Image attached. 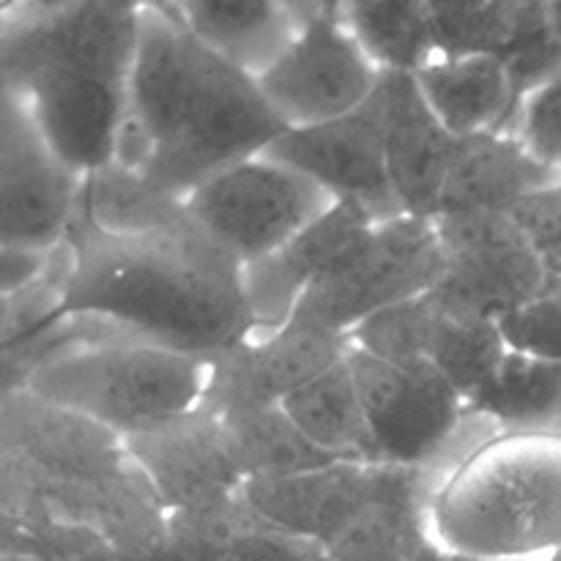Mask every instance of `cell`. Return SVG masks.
<instances>
[{"label":"cell","instance_id":"6da1fadb","mask_svg":"<svg viewBox=\"0 0 561 561\" xmlns=\"http://www.w3.org/2000/svg\"><path fill=\"white\" fill-rule=\"evenodd\" d=\"M64 312L107 318L126 332L211 356L255 329L241 263L206 233L190 206L131 230L93 225L75 208Z\"/></svg>","mask_w":561,"mask_h":561},{"label":"cell","instance_id":"7a4b0ae2","mask_svg":"<svg viewBox=\"0 0 561 561\" xmlns=\"http://www.w3.org/2000/svg\"><path fill=\"white\" fill-rule=\"evenodd\" d=\"M288 129L252 71L203 44L175 11L142 3L129 113L115 162L186 197Z\"/></svg>","mask_w":561,"mask_h":561},{"label":"cell","instance_id":"3957f363","mask_svg":"<svg viewBox=\"0 0 561 561\" xmlns=\"http://www.w3.org/2000/svg\"><path fill=\"white\" fill-rule=\"evenodd\" d=\"M431 524L444 557L561 553V433L502 431L436 482Z\"/></svg>","mask_w":561,"mask_h":561},{"label":"cell","instance_id":"277c9868","mask_svg":"<svg viewBox=\"0 0 561 561\" xmlns=\"http://www.w3.org/2000/svg\"><path fill=\"white\" fill-rule=\"evenodd\" d=\"M208 359L151 340L118 337L49 356L22 387L82 411L121 436L195 409L206 392Z\"/></svg>","mask_w":561,"mask_h":561},{"label":"cell","instance_id":"5b68a950","mask_svg":"<svg viewBox=\"0 0 561 561\" xmlns=\"http://www.w3.org/2000/svg\"><path fill=\"white\" fill-rule=\"evenodd\" d=\"M334 201L327 186L266 153L217 170L186 195L197 225L239 263L283 247Z\"/></svg>","mask_w":561,"mask_h":561},{"label":"cell","instance_id":"8992f818","mask_svg":"<svg viewBox=\"0 0 561 561\" xmlns=\"http://www.w3.org/2000/svg\"><path fill=\"white\" fill-rule=\"evenodd\" d=\"M442 266L436 219L403 211L376 222L359 252L318 279L290 318L351 334L373 312L431 290Z\"/></svg>","mask_w":561,"mask_h":561},{"label":"cell","instance_id":"52a82bcc","mask_svg":"<svg viewBox=\"0 0 561 561\" xmlns=\"http://www.w3.org/2000/svg\"><path fill=\"white\" fill-rule=\"evenodd\" d=\"M348 365L370 422L378 458L442 469L469 420L466 398L427 359H389L351 343Z\"/></svg>","mask_w":561,"mask_h":561},{"label":"cell","instance_id":"ba28073f","mask_svg":"<svg viewBox=\"0 0 561 561\" xmlns=\"http://www.w3.org/2000/svg\"><path fill=\"white\" fill-rule=\"evenodd\" d=\"M433 219L444 266L431 290L453 310L502 321L546 285V268L510 211H444Z\"/></svg>","mask_w":561,"mask_h":561},{"label":"cell","instance_id":"9c48e42d","mask_svg":"<svg viewBox=\"0 0 561 561\" xmlns=\"http://www.w3.org/2000/svg\"><path fill=\"white\" fill-rule=\"evenodd\" d=\"M82 179L49 146L25 93H0V244L53 250L66 239Z\"/></svg>","mask_w":561,"mask_h":561},{"label":"cell","instance_id":"30bf717a","mask_svg":"<svg viewBox=\"0 0 561 561\" xmlns=\"http://www.w3.org/2000/svg\"><path fill=\"white\" fill-rule=\"evenodd\" d=\"M381 71L343 16L318 14L299 27L257 82L288 126H305L365 104Z\"/></svg>","mask_w":561,"mask_h":561},{"label":"cell","instance_id":"8fae6325","mask_svg":"<svg viewBox=\"0 0 561 561\" xmlns=\"http://www.w3.org/2000/svg\"><path fill=\"white\" fill-rule=\"evenodd\" d=\"M261 153L301 170L337 201H359L376 222L403 214L389 181L378 88L365 104L348 113L318 124L288 126Z\"/></svg>","mask_w":561,"mask_h":561},{"label":"cell","instance_id":"7c38bea8","mask_svg":"<svg viewBox=\"0 0 561 561\" xmlns=\"http://www.w3.org/2000/svg\"><path fill=\"white\" fill-rule=\"evenodd\" d=\"M348 351V334L301 318H290L268 332H250L219 354L206 356V392L201 403L214 411L283 403L285 394L337 365Z\"/></svg>","mask_w":561,"mask_h":561},{"label":"cell","instance_id":"4fadbf2b","mask_svg":"<svg viewBox=\"0 0 561 561\" xmlns=\"http://www.w3.org/2000/svg\"><path fill=\"white\" fill-rule=\"evenodd\" d=\"M129 82L131 77L80 66H38L14 88L27 96L49 146L85 175L115 162Z\"/></svg>","mask_w":561,"mask_h":561},{"label":"cell","instance_id":"5bb4252c","mask_svg":"<svg viewBox=\"0 0 561 561\" xmlns=\"http://www.w3.org/2000/svg\"><path fill=\"white\" fill-rule=\"evenodd\" d=\"M373 228L376 217L367 211V206L351 197H340L283 247L241 263V283L255 321L252 332H268L288 323L301 296L318 279L348 263Z\"/></svg>","mask_w":561,"mask_h":561},{"label":"cell","instance_id":"9a60e30c","mask_svg":"<svg viewBox=\"0 0 561 561\" xmlns=\"http://www.w3.org/2000/svg\"><path fill=\"white\" fill-rule=\"evenodd\" d=\"M0 453L60 480H102L131 463L118 431L27 387L3 389Z\"/></svg>","mask_w":561,"mask_h":561},{"label":"cell","instance_id":"2e32d148","mask_svg":"<svg viewBox=\"0 0 561 561\" xmlns=\"http://www.w3.org/2000/svg\"><path fill=\"white\" fill-rule=\"evenodd\" d=\"M126 449L157 488L168 513L222 502L241 491L222 420L206 403L124 436Z\"/></svg>","mask_w":561,"mask_h":561},{"label":"cell","instance_id":"e0dca14e","mask_svg":"<svg viewBox=\"0 0 561 561\" xmlns=\"http://www.w3.org/2000/svg\"><path fill=\"white\" fill-rule=\"evenodd\" d=\"M378 96L389 181L400 208L405 214L436 217L460 137L433 113L414 71L383 69Z\"/></svg>","mask_w":561,"mask_h":561},{"label":"cell","instance_id":"ac0fdd59","mask_svg":"<svg viewBox=\"0 0 561 561\" xmlns=\"http://www.w3.org/2000/svg\"><path fill=\"white\" fill-rule=\"evenodd\" d=\"M436 47L438 55H493L513 85V121L526 93L561 75V38L548 0H488L444 31Z\"/></svg>","mask_w":561,"mask_h":561},{"label":"cell","instance_id":"d6986e66","mask_svg":"<svg viewBox=\"0 0 561 561\" xmlns=\"http://www.w3.org/2000/svg\"><path fill=\"white\" fill-rule=\"evenodd\" d=\"M378 460H334L283 477H252L241 493L268 520L316 542L321 553L367 502Z\"/></svg>","mask_w":561,"mask_h":561},{"label":"cell","instance_id":"ffe728a7","mask_svg":"<svg viewBox=\"0 0 561 561\" xmlns=\"http://www.w3.org/2000/svg\"><path fill=\"white\" fill-rule=\"evenodd\" d=\"M561 181V170L540 162L513 131L460 137L444 181L438 214L507 211L518 197Z\"/></svg>","mask_w":561,"mask_h":561},{"label":"cell","instance_id":"44dd1931","mask_svg":"<svg viewBox=\"0 0 561 561\" xmlns=\"http://www.w3.org/2000/svg\"><path fill=\"white\" fill-rule=\"evenodd\" d=\"M164 557L186 559H323L316 542L290 535L247 502L244 493L168 513Z\"/></svg>","mask_w":561,"mask_h":561},{"label":"cell","instance_id":"7402d4cb","mask_svg":"<svg viewBox=\"0 0 561 561\" xmlns=\"http://www.w3.org/2000/svg\"><path fill=\"white\" fill-rule=\"evenodd\" d=\"M414 75L433 113L453 135L510 131L513 126V85L493 55H436Z\"/></svg>","mask_w":561,"mask_h":561},{"label":"cell","instance_id":"603a6c76","mask_svg":"<svg viewBox=\"0 0 561 561\" xmlns=\"http://www.w3.org/2000/svg\"><path fill=\"white\" fill-rule=\"evenodd\" d=\"M175 14L203 44L255 77L301 27L290 0H190Z\"/></svg>","mask_w":561,"mask_h":561},{"label":"cell","instance_id":"cb8c5ba5","mask_svg":"<svg viewBox=\"0 0 561 561\" xmlns=\"http://www.w3.org/2000/svg\"><path fill=\"white\" fill-rule=\"evenodd\" d=\"M290 420L332 458L381 460L348 356L283 398Z\"/></svg>","mask_w":561,"mask_h":561},{"label":"cell","instance_id":"d4e9b609","mask_svg":"<svg viewBox=\"0 0 561 561\" xmlns=\"http://www.w3.org/2000/svg\"><path fill=\"white\" fill-rule=\"evenodd\" d=\"M466 411L499 431H557L561 420V362L507 348Z\"/></svg>","mask_w":561,"mask_h":561},{"label":"cell","instance_id":"484cf974","mask_svg":"<svg viewBox=\"0 0 561 561\" xmlns=\"http://www.w3.org/2000/svg\"><path fill=\"white\" fill-rule=\"evenodd\" d=\"M241 477H283L334 463L285 411L283 403H250L217 411Z\"/></svg>","mask_w":561,"mask_h":561},{"label":"cell","instance_id":"4316f807","mask_svg":"<svg viewBox=\"0 0 561 561\" xmlns=\"http://www.w3.org/2000/svg\"><path fill=\"white\" fill-rule=\"evenodd\" d=\"M340 16L381 69L420 71L438 55L427 0H345Z\"/></svg>","mask_w":561,"mask_h":561},{"label":"cell","instance_id":"83f0119b","mask_svg":"<svg viewBox=\"0 0 561 561\" xmlns=\"http://www.w3.org/2000/svg\"><path fill=\"white\" fill-rule=\"evenodd\" d=\"M0 559H115V551L93 526L60 518L31 499L0 493Z\"/></svg>","mask_w":561,"mask_h":561},{"label":"cell","instance_id":"f1b7e54d","mask_svg":"<svg viewBox=\"0 0 561 561\" xmlns=\"http://www.w3.org/2000/svg\"><path fill=\"white\" fill-rule=\"evenodd\" d=\"M433 299L438 312L427 343V362H433L469 400L496 370L510 343L499 321L453 310L436 294Z\"/></svg>","mask_w":561,"mask_h":561},{"label":"cell","instance_id":"f546056e","mask_svg":"<svg viewBox=\"0 0 561 561\" xmlns=\"http://www.w3.org/2000/svg\"><path fill=\"white\" fill-rule=\"evenodd\" d=\"M499 323L510 348L561 362V277H548L526 305Z\"/></svg>","mask_w":561,"mask_h":561},{"label":"cell","instance_id":"4dcf8cb0","mask_svg":"<svg viewBox=\"0 0 561 561\" xmlns=\"http://www.w3.org/2000/svg\"><path fill=\"white\" fill-rule=\"evenodd\" d=\"M510 131L518 135L540 162L561 170V75L526 93Z\"/></svg>","mask_w":561,"mask_h":561},{"label":"cell","instance_id":"1f68e13d","mask_svg":"<svg viewBox=\"0 0 561 561\" xmlns=\"http://www.w3.org/2000/svg\"><path fill=\"white\" fill-rule=\"evenodd\" d=\"M548 277H561V181L526 192L507 208Z\"/></svg>","mask_w":561,"mask_h":561},{"label":"cell","instance_id":"d6a6232c","mask_svg":"<svg viewBox=\"0 0 561 561\" xmlns=\"http://www.w3.org/2000/svg\"><path fill=\"white\" fill-rule=\"evenodd\" d=\"M53 250L0 244V294H11L44 277L53 263Z\"/></svg>","mask_w":561,"mask_h":561},{"label":"cell","instance_id":"836d02e7","mask_svg":"<svg viewBox=\"0 0 561 561\" xmlns=\"http://www.w3.org/2000/svg\"><path fill=\"white\" fill-rule=\"evenodd\" d=\"M488 0H427L433 16V33H442L447 27L458 25L460 20H466L469 14H474L480 5H485Z\"/></svg>","mask_w":561,"mask_h":561},{"label":"cell","instance_id":"e575fe53","mask_svg":"<svg viewBox=\"0 0 561 561\" xmlns=\"http://www.w3.org/2000/svg\"><path fill=\"white\" fill-rule=\"evenodd\" d=\"M82 3V0H20L3 11V20H38V16L58 14V11L71 9V5Z\"/></svg>","mask_w":561,"mask_h":561},{"label":"cell","instance_id":"d590c367","mask_svg":"<svg viewBox=\"0 0 561 561\" xmlns=\"http://www.w3.org/2000/svg\"><path fill=\"white\" fill-rule=\"evenodd\" d=\"M290 5H294L296 16H299L301 25H305L307 20H312V16L318 14H340L345 0H290Z\"/></svg>","mask_w":561,"mask_h":561},{"label":"cell","instance_id":"8d00e7d4","mask_svg":"<svg viewBox=\"0 0 561 561\" xmlns=\"http://www.w3.org/2000/svg\"><path fill=\"white\" fill-rule=\"evenodd\" d=\"M146 5H159V9H168V11H179L181 5H186L190 0H140Z\"/></svg>","mask_w":561,"mask_h":561},{"label":"cell","instance_id":"74e56055","mask_svg":"<svg viewBox=\"0 0 561 561\" xmlns=\"http://www.w3.org/2000/svg\"><path fill=\"white\" fill-rule=\"evenodd\" d=\"M551 3V20H553V27H557L559 38H561V0H548Z\"/></svg>","mask_w":561,"mask_h":561},{"label":"cell","instance_id":"f35d334b","mask_svg":"<svg viewBox=\"0 0 561 561\" xmlns=\"http://www.w3.org/2000/svg\"><path fill=\"white\" fill-rule=\"evenodd\" d=\"M559 557H561V553H559Z\"/></svg>","mask_w":561,"mask_h":561}]
</instances>
